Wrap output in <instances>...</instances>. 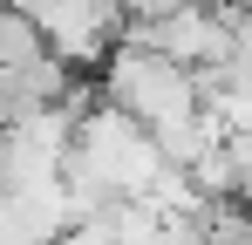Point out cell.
<instances>
[{"mask_svg":"<svg viewBox=\"0 0 252 245\" xmlns=\"http://www.w3.org/2000/svg\"><path fill=\"white\" fill-rule=\"evenodd\" d=\"M198 7H218V14H246L252 0H198Z\"/></svg>","mask_w":252,"mask_h":245,"instance_id":"5b68a950","label":"cell"},{"mask_svg":"<svg viewBox=\"0 0 252 245\" xmlns=\"http://www.w3.org/2000/svg\"><path fill=\"white\" fill-rule=\"evenodd\" d=\"M0 7H14V0H0Z\"/></svg>","mask_w":252,"mask_h":245,"instance_id":"8992f818","label":"cell"},{"mask_svg":"<svg viewBox=\"0 0 252 245\" xmlns=\"http://www.w3.org/2000/svg\"><path fill=\"white\" fill-rule=\"evenodd\" d=\"M232 21L239 14H218V7H198V0H177L164 21H123V41H143L170 55L177 68H211L232 55Z\"/></svg>","mask_w":252,"mask_h":245,"instance_id":"7a4b0ae2","label":"cell"},{"mask_svg":"<svg viewBox=\"0 0 252 245\" xmlns=\"http://www.w3.org/2000/svg\"><path fill=\"white\" fill-rule=\"evenodd\" d=\"M55 245H123V239H116V225H109V218H75Z\"/></svg>","mask_w":252,"mask_h":245,"instance_id":"277c9868","label":"cell"},{"mask_svg":"<svg viewBox=\"0 0 252 245\" xmlns=\"http://www.w3.org/2000/svg\"><path fill=\"white\" fill-rule=\"evenodd\" d=\"M95 89H102V102H116V109L136 116L143 129L198 109V82H191V68H177L170 55L143 48V41H116V48L95 61Z\"/></svg>","mask_w":252,"mask_h":245,"instance_id":"6da1fadb","label":"cell"},{"mask_svg":"<svg viewBox=\"0 0 252 245\" xmlns=\"http://www.w3.org/2000/svg\"><path fill=\"white\" fill-rule=\"evenodd\" d=\"M55 55L41 34V21L34 14H21V7H0V68H28V61H41Z\"/></svg>","mask_w":252,"mask_h":245,"instance_id":"3957f363","label":"cell"},{"mask_svg":"<svg viewBox=\"0 0 252 245\" xmlns=\"http://www.w3.org/2000/svg\"><path fill=\"white\" fill-rule=\"evenodd\" d=\"M246 14H252V7H246Z\"/></svg>","mask_w":252,"mask_h":245,"instance_id":"52a82bcc","label":"cell"}]
</instances>
